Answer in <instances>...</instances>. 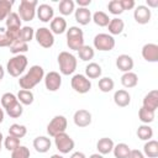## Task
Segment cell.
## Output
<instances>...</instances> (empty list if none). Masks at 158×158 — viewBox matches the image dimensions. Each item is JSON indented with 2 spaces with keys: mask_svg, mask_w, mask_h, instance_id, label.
<instances>
[{
  "mask_svg": "<svg viewBox=\"0 0 158 158\" xmlns=\"http://www.w3.org/2000/svg\"><path fill=\"white\" fill-rule=\"evenodd\" d=\"M44 78V69L41 65H32L28 72L19 79V85L23 90L33 89Z\"/></svg>",
  "mask_w": 158,
  "mask_h": 158,
  "instance_id": "1",
  "label": "cell"
},
{
  "mask_svg": "<svg viewBox=\"0 0 158 158\" xmlns=\"http://www.w3.org/2000/svg\"><path fill=\"white\" fill-rule=\"evenodd\" d=\"M58 65H59V72L63 75H70L75 72L78 60L74 54L63 51L58 54Z\"/></svg>",
  "mask_w": 158,
  "mask_h": 158,
  "instance_id": "2",
  "label": "cell"
},
{
  "mask_svg": "<svg viewBox=\"0 0 158 158\" xmlns=\"http://www.w3.org/2000/svg\"><path fill=\"white\" fill-rule=\"evenodd\" d=\"M27 64H28V59L25 54H16L9 59L6 64V70L11 77L16 78L25 72Z\"/></svg>",
  "mask_w": 158,
  "mask_h": 158,
  "instance_id": "3",
  "label": "cell"
},
{
  "mask_svg": "<svg viewBox=\"0 0 158 158\" xmlns=\"http://www.w3.org/2000/svg\"><path fill=\"white\" fill-rule=\"evenodd\" d=\"M65 33H67V46L69 47V49L78 52L84 46L83 30L79 28L78 26H72V27L67 28Z\"/></svg>",
  "mask_w": 158,
  "mask_h": 158,
  "instance_id": "4",
  "label": "cell"
},
{
  "mask_svg": "<svg viewBox=\"0 0 158 158\" xmlns=\"http://www.w3.org/2000/svg\"><path fill=\"white\" fill-rule=\"evenodd\" d=\"M38 2L36 0H21L19 5V16L21 21H32L36 16Z\"/></svg>",
  "mask_w": 158,
  "mask_h": 158,
  "instance_id": "5",
  "label": "cell"
},
{
  "mask_svg": "<svg viewBox=\"0 0 158 158\" xmlns=\"http://www.w3.org/2000/svg\"><path fill=\"white\" fill-rule=\"evenodd\" d=\"M67 126H68V121H67L65 116H63V115H57V116H54V117L49 121V123L47 125V133H48L51 137H56L57 135L65 132Z\"/></svg>",
  "mask_w": 158,
  "mask_h": 158,
  "instance_id": "6",
  "label": "cell"
},
{
  "mask_svg": "<svg viewBox=\"0 0 158 158\" xmlns=\"http://www.w3.org/2000/svg\"><path fill=\"white\" fill-rule=\"evenodd\" d=\"M93 43H94L95 49L101 51V52H107V51L114 49L116 42H115V38L109 33H98L94 37Z\"/></svg>",
  "mask_w": 158,
  "mask_h": 158,
  "instance_id": "7",
  "label": "cell"
},
{
  "mask_svg": "<svg viewBox=\"0 0 158 158\" xmlns=\"http://www.w3.org/2000/svg\"><path fill=\"white\" fill-rule=\"evenodd\" d=\"M53 138H54L56 148H57L62 154H67V153H69V152H72V151L74 149L75 143H74L73 138H72L68 133L63 132V133L57 135V136L53 137Z\"/></svg>",
  "mask_w": 158,
  "mask_h": 158,
  "instance_id": "8",
  "label": "cell"
},
{
  "mask_svg": "<svg viewBox=\"0 0 158 158\" xmlns=\"http://www.w3.org/2000/svg\"><path fill=\"white\" fill-rule=\"evenodd\" d=\"M72 89L79 94H86L91 89V81L84 74H75L70 79Z\"/></svg>",
  "mask_w": 158,
  "mask_h": 158,
  "instance_id": "9",
  "label": "cell"
},
{
  "mask_svg": "<svg viewBox=\"0 0 158 158\" xmlns=\"http://www.w3.org/2000/svg\"><path fill=\"white\" fill-rule=\"evenodd\" d=\"M35 38L37 43L43 48H51L54 44V35L47 27H40L35 32Z\"/></svg>",
  "mask_w": 158,
  "mask_h": 158,
  "instance_id": "10",
  "label": "cell"
},
{
  "mask_svg": "<svg viewBox=\"0 0 158 158\" xmlns=\"http://www.w3.org/2000/svg\"><path fill=\"white\" fill-rule=\"evenodd\" d=\"M43 80L48 91H57L62 85V77L58 72H48L44 75Z\"/></svg>",
  "mask_w": 158,
  "mask_h": 158,
  "instance_id": "11",
  "label": "cell"
},
{
  "mask_svg": "<svg viewBox=\"0 0 158 158\" xmlns=\"http://www.w3.org/2000/svg\"><path fill=\"white\" fill-rule=\"evenodd\" d=\"M151 16H152V12H151V9H148L146 5H138L135 7V11H133V17H135V21L139 25H146L151 21Z\"/></svg>",
  "mask_w": 158,
  "mask_h": 158,
  "instance_id": "12",
  "label": "cell"
},
{
  "mask_svg": "<svg viewBox=\"0 0 158 158\" xmlns=\"http://www.w3.org/2000/svg\"><path fill=\"white\" fill-rule=\"evenodd\" d=\"M91 114L90 111L85 110V109H79L74 112V116H73V121L75 123V126L78 127H88L90 123H91Z\"/></svg>",
  "mask_w": 158,
  "mask_h": 158,
  "instance_id": "13",
  "label": "cell"
},
{
  "mask_svg": "<svg viewBox=\"0 0 158 158\" xmlns=\"http://www.w3.org/2000/svg\"><path fill=\"white\" fill-rule=\"evenodd\" d=\"M142 57L144 60L149 63H157L158 62V44L146 43L142 47Z\"/></svg>",
  "mask_w": 158,
  "mask_h": 158,
  "instance_id": "14",
  "label": "cell"
},
{
  "mask_svg": "<svg viewBox=\"0 0 158 158\" xmlns=\"http://www.w3.org/2000/svg\"><path fill=\"white\" fill-rule=\"evenodd\" d=\"M36 15H37L40 21H42V22H51L52 19L54 17V10L48 4H41L36 9Z\"/></svg>",
  "mask_w": 158,
  "mask_h": 158,
  "instance_id": "15",
  "label": "cell"
},
{
  "mask_svg": "<svg viewBox=\"0 0 158 158\" xmlns=\"http://www.w3.org/2000/svg\"><path fill=\"white\" fill-rule=\"evenodd\" d=\"M142 107L156 112V110L158 109V90H151L148 94L144 95Z\"/></svg>",
  "mask_w": 158,
  "mask_h": 158,
  "instance_id": "16",
  "label": "cell"
},
{
  "mask_svg": "<svg viewBox=\"0 0 158 158\" xmlns=\"http://www.w3.org/2000/svg\"><path fill=\"white\" fill-rule=\"evenodd\" d=\"M133 59L131 56L128 54H120L117 58H116V67L118 70L123 72V73H127V72H131L133 69Z\"/></svg>",
  "mask_w": 158,
  "mask_h": 158,
  "instance_id": "17",
  "label": "cell"
},
{
  "mask_svg": "<svg viewBox=\"0 0 158 158\" xmlns=\"http://www.w3.org/2000/svg\"><path fill=\"white\" fill-rule=\"evenodd\" d=\"M49 27L53 35H62L67 31V21L63 16H56L52 19Z\"/></svg>",
  "mask_w": 158,
  "mask_h": 158,
  "instance_id": "18",
  "label": "cell"
},
{
  "mask_svg": "<svg viewBox=\"0 0 158 158\" xmlns=\"http://www.w3.org/2000/svg\"><path fill=\"white\" fill-rule=\"evenodd\" d=\"M114 102L118 106V107H126L130 105L131 102V95L127 90L125 89H120L116 90L114 94Z\"/></svg>",
  "mask_w": 158,
  "mask_h": 158,
  "instance_id": "19",
  "label": "cell"
},
{
  "mask_svg": "<svg viewBox=\"0 0 158 158\" xmlns=\"http://www.w3.org/2000/svg\"><path fill=\"white\" fill-rule=\"evenodd\" d=\"M74 17L79 25L85 26L91 21V11L88 7H78L74 11Z\"/></svg>",
  "mask_w": 158,
  "mask_h": 158,
  "instance_id": "20",
  "label": "cell"
},
{
  "mask_svg": "<svg viewBox=\"0 0 158 158\" xmlns=\"http://www.w3.org/2000/svg\"><path fill=\"white\" fill-rule=\"evenodd\" d=\"M51 139L46 136H38L33 139V148L38 152V153H47L51 148Z\"/></svg>",
  "mask_w": 158,
  "mask_h": 158,
  "instance_id": "21",
  "label": "cell"
},
{
  "mask_svg": "<svg viewBox=\"0 0 158 158\" xmlns=\"http://www.w3.org/2000/svg\"><path fill=\"white\" fill-rule=\"evenodd\" d=\"M114 141L111 139V138H109V137H102V138H100L99 141H98V143H96V149H98V152L101 154V156H104V154H109V153H111L112 152V149H114Z\"/></svg>",
  "mask_w": 158,
  "mask_h": 158,
  "instance_id": "22",
  "label": "cell"
},
{
  "mask_svg": "<svg viewBox=\"0 0 158 158\" xmlns=\"http://www.w3.org/2000/svg\"><path fill=\"white\" fill-rule=\"evenodd\" d=\"M107 28H109V35H111L112 37L115 35H120L122 33L123 28H125V22L123 20H121L120 17H114V19H110V22L107 25Z\"/></svg>",
  "mask_w": 158,
  "mask_h": 158,
  "instance_id": "23",
  "label": "cell"
},
{
  "mask_svg": "<svg viewBox=\"0 0 158 158\" xmlns=\"http://www.w3.org/2000/svg\"><path fill=\"white\" fill-rule=\"evenodd\" d=\"M143 154L148 158H158V142L156 139H149L143 146Z\"/></svg>",
  "mask_w": 158,
  "mask_h": 158,
  "instance_id": "24",
  "label": "cell"
},
{
  "mask_svg": "<svg viewBox=\"0 0 158 158\" xmlns=\"http://www.w3.org/2000/svg\"><path fill=\"white\" fill-rule=\"evenodd\" d=\"M101 73H102V69L100 64L95 62H91L85 67V77L88 79H98L101 77Z\"/></svg>",
  "mask_w": 158,
  "mask_h": 158,
  "instance_id": "25",
  "label": "cell"
},
{
  "mask_svg": "<svg viewBox=\"0 0 158 158\" xmlns=\"http://www.w3.org/2000/svg\"><path fill=\"white\" fill-rule=\"evenodd\" d=\"M121 84L127 88V89H131V88H135L137 84H138V77L136 73L133 72H127V73H123L122 77H121Z\"/></svg>",
  "mask_w": 158,
  "mask_h": 158,
  "instance_id": "26",
  "label": "cell"
},
{
  "mask_svg": "<svg viewBox=\"0 0 158 158\" xmlns=\"http://www.w3.org/2000/svg\"><path fill=\"white\" fill-rule=\"evenodd\" d=\"M91 21H94V23L99 27H106L110 22V17L104 11H96L91 15Z\"/></svg>",
  "mask_w": 158,
  "mask_h": 158,
  "instance_id": "27",
  "label": "cell"
},
{
  "mask_svg": "<svg viewBox=\"0 0 158 158\" xmlns=\"http://www.w3.org/2000/svg\"><path fill=\"white\" fill-rule=\"evenodd\" d=\"M58 9L63 16H69L75 11V4L73 0H62L59 1Z\"/></svg>",
  "mask_w": 158,
  "mask_h": 158,
  "instance_id": "28",
  "label": "cell"
},
{
  "mask_svg": "<svg viewBox=\"0 0 158 158\" xmlns=\"http://www.w3.org/2000/svg\"><path fill=\"white\" fill-rule=\"evenodd\" d=\"M137 137L142 141H149L153 137V128L149 125H144L142 123L141 126H138L137 128Z\"/></svg>",
  "mask_w": 158,
  "mask_h": 158,
  "instance_id": "29",
  "label": "cell"
},
{
  "mask_svg": "<svg viewBox=\"0 0 158 158\" xmlns=\"http://www.w3.org/2000/svg\"><path fill=\"white\" fill-rule=\"evenodd\" d=\"M112 152H114L115 158H128L131 148L126 143H117V144L114 146Z\"/></svg>",
  "mask_w": 158,
  "mask_h": 158,
  "instance_id": "30",
  "label": "cell"
},
{
  "mask_svg": "<svg viewBox=\"0 0 158 158\" xmlns=\"http://www.w3.org/2000/svg\"><path fill=\"white\" fill-rule=\"evenodd\" d=\"M16 98H17V100H19L22 105H31V104L33 102V100H35L33 93H32L31 90H23V89L19 90Z\"/></svg>",
  "mask_w": 158,
  "mask_h": 158,
  "instance_id": "31",
  "label": "cell"
},
{
  "mask_svg": "<svg viewBox=\"0 0 158 158\" xmlns=\"http://www.w3.org/2000/svg\"><path fill=\"white\" fill-rule=\"evenodd\" d=\"M27 133V128L25 125H20V123H12L10 127H9V135L16 137V138H22L25 137Z\"/></svg>",
  "mask_w": 158,
  "mask_h": 158,
  "instance_id": "32",
  "label": "cell"
},
{
  "mask_svg": "<svg viewBox=\"0 0 158 158\" xmlns=\"http://www.w3.org/2000/svg\"><path fill=\"white\" fill-rule=\"evenodd\" d=\"M154 116H156V112L154 111H151V110H147L144 107H141L138 110V118L142 123L144 125H148L151 122L154 121Z\"/></svg>",
  "mask_w": 158,
  "mask_h": 158,
  "instance_id": "33",
  "label": "cell"
},
{
  "mask_svg": "<svg viewBox=\"0 0 158 158\" xmlns=\"http://www.w3.org/2000/svg\"><path fill=\"white\" fill-rule=\"evenodd\" d=\"M9 48H10V52H11L14 56H16V54H22V53H25V52L28 51V43H26V42H23V41H21V40H17V41H15Z\"/></svg>",
  "mask_w": 158,
  "mask_h": 158,
  "instance_id": "34",
  "label": "cell"
},
{
  "mask_svg": "<svg viewBox=\"0 0 158 158\" xmlns=\"http://www.w3.org/2000/svg\"><path fill=\"white\" fill-rule=\"evenodd\" d=\"M5 111H6V114H7L10 117L17 118V117H20V116L22 115V112H23V105L17 100L15 104H12V105L9 106L7 109H5Z\"/></svg>",
  "mask_w": 158,
  "mask_h": 158,
  "instance_id": "35",
  "label": "cell"
},
{
  "mask_svg": "<svg viewBox=\"0 0 158 158\" xmlns=\"http://www.w3.org/2000/svg\"><path fill=\"white\" fill-rule=\"evenodd\" d=\"M12 5L14 0H0V21L6 20V17L11 14Z\"/></svg>",
  "mask_w": 158,
  "mask_h": 158,
  "instance_id": "36",
  "label": "cell"
},
{
  "mask_svg": "<svg viewBox=\"0 0 158 158\" xmlns=\"http://www.w3.org/2000/svg\"><path fill=\"white\" fill-rule=\"evenodd\" d=\"M5 23H6V28H21V19L19 16L17 12H11L6 20H5Z\"/></svg>",
  "mask_w": 158,
  "mask_h": 158,
  "instance_id": "37",
  "label": "cell"
},
{
  "mask_svg": "<svg viewBox=\"0 0 158 158\" xmlns=\"http://www.w3.org/2000/svg\"><path fill=\"white\" fill-rule=\"evenodd\" d=\"M78 56H79V59H81L83 62H88V60H90V59L94 58L95 52H94V48H93V47L84 44V46L78 51Z\"/></svg>",
  "mask_w": 158,
  "mask_h": 158,
  "instance_id": "38",
  "label": "cell"
},
{
  "mask_svg": "<svg viewBox=\"0 0 158 158\" xmlns=\"http://www.w3.org/2000/svg\"><path fill=\"white\" fill-rule=\"evenodd\" d=\"M98 86H99V89H100L102 93H110V91L114 89L115 83H114V80H112L110 77H104V78L99 79Z\"/></svg>",
  "mask_w": 158,
  "mask_h": 158,
  "instance_id": "39",
  "label": "cell"
},
{
  "mask_svg": "<svg viewBox=\"0 0 158 158\" xmlns=\"http://www.w3.org/2000/svg\"><path fill=\"white\" fill-rule=\"evenodd\" d=\"M33 37H35V31H33V28L31 26L21 27V31H20V40L21 41L28 43V42H31L33 40Z\"/></svg>",
  "mask_w": 158,
  "mask_h": 158,
  "instance_id": "40",
  "label": "cell"
},
{
  "mask_svg": "<svg viewBox=\"0 0 158 158\" xmlns=\"http://www.w3.org/2000/svg\"><path fill=\"white\" fill-rule=\"evenodd\" d=\"M4 146H5V148H6L7 151L12 152V151L16 149L19 146H21V144H20V138H16V137L9 135V136L4 137Z\"/></svg>",
  "mask_w": 158,
  "mask_h": 158,
  "instance_id": "41",
  "label": "cell"
},
{
  "mask_svg": "<svg viewBox=\"0 0 158 158\" xmlns=\"http://www.w3.org/2000/svg\"><path fill=\"white\" fill-rule=\"evenodd\" d=\"M107 10L112 15H121L123 12V9H122V5H121L120 0H111V1H109Z\"/></svg>",
  "mask_w": 158,
  "mask_h": 158,
  "instance_id": "42",
  "label": "cell"
},
{
  "mask_svg": "<svg viewBox=\"0 0 158 158\" xmlns=\"http://www.w3.org/2000/svg\"><path fill=\"white\" fill-rule=\"evenodd\" d=\"M16 101H17V98L12 93H5L1 96V106H2V109H7L9 106L15 104Z\"/></svg>",
  "mask_w": 158,
  "mask_h": 158,
  "instance_id": "43",
  "label": "cell"
},
{
  "mask_svg": "<svg viewBox=\"0 0 158 158\" xmlns=\"http://www.w3.org/2000/svg\"><path fill=\"white\" fill-rule=\"evenodd\" d=\"M11 158H30V149L26 146H19L11 152Z\"/></svg>",
  "mask_w": 158,
  "mask_h": 158,
  "instance_id": "44",
  "label": "cell"
},
{
  "mask_svg": "<svg viewBox=\"0 0 158 158\" xmlns=\"http://www.w3.org/2000/svg\"><path fill=\"white\" fill-rule=\"evenodd\" d=\"M12 40L4 32V33H0V47H10L12 44Z\"/></svg>",
  "mask_w": 158,
  "mask_h": 158,
  "instance_id": "45",
  "label": "cell"
},
{
  "mask_svg": "<svg viewBox=\"0 0 158 158\" xmlns=\"http://www.w3.org/2000/svg\"><path fill=\"white\" fill-rule=\"evenodd\" d=\"M120 2H121V5H122L123 11H125V10H132V9L136 7L135 0H120Z\"/></svg>",
  "mask_w": 158,
  "mask_h": 158,
  "instance_id": "46",
  "label": "cell"
},
{
  "mask_svg": "<svg viewBox=\"0 0 158 158\" xmlns=\"http://www.w3.org/2000/svg\"><path fill=\"white\" fill-rule=\"evenodd\" d=\"M128 158H146V157H144V154L141 151H138V149H131Z\"/></svg>",
  "mask_w": 158,
  "mask_h": 158,
  "instance_id": "47",
  "label": "cell"
},
{
  "mask_svg": "<svg viewBox=\"0 0 158 158\" xmlns=\"http://www.w3.org/2000/svg\"><path fill=\"white\" fill-rule=\"evenodd\" d=\"M77 4L79 7H88L91 4V0H77Z\"/></svg>",
  "mask_w": 158,
  "mask_h": 158,
  "instance_id": "48",
  "label": "cell"
},
{
  "mask_svg": "<svg viewBox=\"0 0 158 158\" xmlns=\"http://www.w3.org/2000/svg\"><path fill=\"white\" fill-rule=\"evenodd\" d=\"M70 158H86V156L83 153V152H74V153H72V156H70Z\"/></svg>",
  "mask_w": 158,
  "mask_h": 158,
  "instance_id": "49",
  "label": "cell"
},
{
  "mask_svg": "<svg viewBox=\"0 0 158 158\" xmlns=\"http://www.w3.org/2000/svg\"><path fill=\"white\" fill-rule=\"evenodd\" d=\"M158 6V0H147V7H157Z\"/></svg>",
  "mask_w": 158,
  "mask_h": 158,
  "instance_id": "50",
  "label": "cell"
},
{
  "mask_svg": "<svg viewBox=\"0 0 158 158\" xmlns=\"http://www.w3.org/2000/svg\"><path fill=\"white\" fill-rule=\"evenodd\" d=\"M4 75H5V69H4L2 65L0 64V81L4 79Z\"/></svg>",
  "mask_w": 158,
  "mask_h": 158,
  "instance_id": "51",
  "label": "cell"
},
{
  "mask_svg": "<svg viewBox=\"0 0 158 158\" xmlns=\"http://www.w3.org/2000/svg\"><path fill=\"white\" fill-rule=\"evenodd\" d=\"M4 117H5V112H4L2 107H0V123L4 121Z\"/></svg>",
  "mask_w": 158,
  "mask_h": 158,
  "instance_id": "52",
  "label": "cell"
},
{
  "mask_svg": "<svg viewBox=\"0 0 158 158\" xmlns=\"http://www.w3.org/2000/svg\"><path fill=\"white\" fill-rule=\"evenodd\" d=\"M89 158H104V157H102L100 153H94V154H91Z\"/></svg>",
  "mask_w": 158,
  "mask_h": 158,
  "instance_id": "53",
  "label": "cell"
},
{
  "mask_svg": "<svg viewBox=\"0 0 158 158\" xmlns=\"http://www.w3.org/2000/svg\"><path fill=\"white\" fill-rule=\"evenodd\" d=\"M2 141H4V136H2V133L0 132V151H1V147H2Z\"/></svg>",
  "mask_w": 158,
  "mask_h": 158,
  "instance_id": "54",
  "label": "cell"
},
{
  "mask_svg": "<svg viewBox=\"0 0 158 158\" xmlns=\"http://www.w3.org/2000/svg\"><path fill=\"white\" fill-rule=\"evenodd\" d=\"M51 158H64L62 154H53V156H51Z\"/></svg>",
  "mask_w": 158,
  "mask_h": 158,
  "instance_id": "55",
  "label": "cell"
}]
</instances>
